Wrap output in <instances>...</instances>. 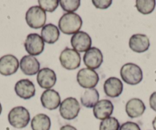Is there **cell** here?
<instances>
[{"label": "cell", "mask_w": 156, "mask_h": 130, "mask_svg": "<svg viewBox=\"0 0 156 130\" xmlns=\"http://www.w3.org/2000/svg\"><path fill=\"white\" fill-rule=\"evenodd\" d=\"M59 60L63 68L70 71L79 68L81 61L79 52L69 47H66L61 52Z\"/></svg>", "instance_id": "obj_5"}, {"label": "cell", "mask_w": 156, "mask_h": 130, "mask_svg": "<svg viewBox=\"0 0 156 130\" xmlns=\"http://www.w3.org/2000/svg\"><path fill=\"white\" fill-rule=\"evenodd\" d=\"M113 112V105L108 100H102L98 101L94 107V115L97 119L103 120L110 117Z\"/></svg>", "instance_id": "obj_18"}, {"label": "cell", "mask_w": 156, "mask_h": 130, "mask_svg": "<svg viewBox=\"0 0 156 130\" xmlns=\"http://www.w3.org/2000/svg\"><path fill=\"white\" fill-rule=\"evenodd\" d=\"M51 124L49 116L43 113L34 116L31 122L32 130H50Z\"/></svg>", "instance_id": "obj_22"}, {"label": "cell", "mask_w": 156, "mask_h": 130, "mask_svg": "<svg viewBox=\"0 0 156 130\" xmlns=\"http://www.w3.org/2000/svg\"><path fill=\"white\" fill-rule=\"evenodd\" d=\"M136 3V7L139 12L148 15L154 11L156 2L154 0H137Z\"/></svg>", "instance_id": "obj_23"}, {"label": "cell", "mask_w": 156, "mask_h": 130, "mask_svg": "<svg viewBox=\"0 0 156 130\" xmlns=\"http://www.w3.org/2000/svg\"><path fill=\"white\" fill-rule=\"evenodd\" d=\"M119 130H141V128L136 122H126L121 125Z\"/></svg>", "instance_id": "obj_28"}, {"label": "cell", "mask_w": 156, "mask_h": 130, "mask_svg": "<svg viewBox=\"0 0 156 130\" xmlns=\"http://www.w3.org/2000/svg\"><path fill=\"white\" fill-rule=\"evenodd\" d=\"M70 44L76 51L84 52L90 48L92 39L87 32L80 31L72 36Z\"/></svg>", "instance_id": "obj_9"}, {"label": "cell", "mask_w": 156, "mask_h": 130, "mask_svg": "<svg viewBox=\"0 0 156 130\" xmlns=\"http://www.w3.org/2000/svg\"><path fill=\"white\" fill-rule=\"evenodd\" d=\"M37 83L41 88L49 90L53 87L57 81L56 74L53 70L44 68L39 71L37 76Z\"/></svg>", "instance_id": "obj_13"}, {"label": "cell", "mask_w": 156, "mask_h": 130, "mask_svg": "<svg viewBox=\"0 0 156 130\" xmlns=\"http://www.w3.org/2000/svg\"><path fill=\"white\" fill-rule=\"evenodd\" d=\"M59 3L64 12L71 13L78 9L80 5V0H61Z\"/></svg>", "instance_id": "obj_25"}, {"label": "cell", "mask_w": 156, "mask_h": 130, "mask_svg": "<svg viewBox=\"0 0 156 130\" xmlns=\"http://www.w3.org/2000/svg\"><path fill=\"white\" fill-rule=\"evenodd\" d=\"M15 91L17 96L24 100H28L35 95V86L28 79H23L16 83Z\"/></svg>", "instance_id": "obj_14"}, {"label": "cell", "mask_w": 156, "mask_h": 130, "mask_svg": "<svg viewBox=\"0 0 156 130\" xmlns=\"http://www.w3.org/2000/svg\"><path fill=\"white\" fill-rule=\"evenodd\" d=\"M41 105L49 110H56L61 104V97L55 90H46L41 96Z\"/></svg>", "instance_id": "obj_12"}, {"label": "cell", "mask_w": 156, "mask_h": 130, "mask_svg": "<svg viewBox=\"0 0 156 130\" xmlns=\"http://www.w3.org/2000/svg\"><path fill=\"white\" fill-rule=\"evenodd\" d=\"M105 94L107 97L115 98L121 95L123 90V83L117 77H109L103 85Z\"/></svg>", "instance_id": "obj_15"}, {"label": "cell", "mask_w": 156, "mask_h": 130, "mask_svg": "<svg viewBox=\"0 0 156 130\" xmlns=\"http://www.w3.org/2000/svg\"><path fill=\"white\" fill-rule=\"evenodd\" d=\"M25 48L26 51L32 56H37L41 54L44 48V41L41 35L36 33L30 34L25 41Z\"/></svg>", "instance_id": "obj_8"}, {"label": "cell", "mask_w": 156, "mask_h": 130, "mask_svg": "<svg viewBox=\"0 0 156 130\" xmlns=\"http://www.w3.org/2000/svg\"><path fill=\"white\" fill-rule=\"evenodd\" d=\"M100 98L99 92L95 89H88L83 92L80 98V102L83 107L87 108H93L97 104Z\"/></svg>", "instance_id": "obj_21"}, {"label": "cell", "mask_w": 156, "mask_h": 130, "mask_svg": "<svg viewBox=\"0 0 156 130\" xmlns=\"http://www.w3.org/2000/svg\"><path fill=\"white\" fill-rule=\"evenodd\" d=\"M2 105H1V104H0V115H1V113H2Z\"/></svg>", "instance_id": "obj_32"}, {"label": "cell", "mask_w": 156, "mask_h": 130, "mask_svg": "<svg viewBox=\"0 0 156 130\" xmlns=\"http://www.w3.org/2000/svg\"><path fill=\"white\" fill-rule=\"evenodd\" d=\"M19 66L25 75H34L40 71V63L35 58L31 55L24 56L21 59Z\"/></svg>", "instance_id": "obj_17"}, {"label": "cell", "mask_w": 156, "mask_h": 130, "mask_svg": "<svg viewBox=\"0 0 156 130\" xmlns=\"http://www.w3.org/2000/svg\"><path fill=\"white\" fill-rule=\"evenodd\" d=\"M152 125H153V128H154V129L156 130V116H155V118L154 119V120L152 121Z\"/></svg>", "instance_id": "obj_31"}, {"label": "cell", "mask_w": 156, "mask_h": 130, "mask_svg": "<svg viewBox=\"0 0 156 130\" xmlns=\"http://www.w3.org/2000/svg\"><path fill=\"white\" fill-rule=\"evenodd\" d=\"M145 110L144 103L138 98H133L129 100L126 105V112L129 117L138 118L142 116Z\"/></svg>", "instance_id": "obj_19"}, {"label": "cell", "mask_w": 156, "mask_h": 130, "mask_svg": "<svg viewBox=\"0 0 156 130\" xmlns=\"http://www.w3.org/2000/svg\"><path fill=\"white\" fill-rule=\"evenodd\" d=\"M39 6L41 7L44 12H52L58 8L59 5L58 0H39Z\"/></svg>", "instance_id": "obj_26"}, {"label": "cell", "mask_w": 156, "mask_h": 130, "mask_svg": "<svg viewBox=\"0 0 156 130\" xmlns=\"http://www.w3.org/2000/svg\"><path fill=\"white\" fill-rule=\"evenodd\" d=\"M19 63L17 58L12 54H6L0 58V74L10 76L17 72Z\"/></svg>", "instance_id": "obj_10"}, {"label": "cell", "mask_w": 156, "mask_h": 130, "mask_svg": "<svg viewBox=\"0 0 156 130\" xmlns=\"http://www.w3.org/2000/svg\"><path fill=\"white\" fill-rule=\"evenodd\" d=\"M80 110V104L73 97H68L61 102L60 105V114L61 117L67 120L75 119Z\"/></svg>", "instance_id": "obj_6"}, {"label": "cell", "mask_w": 156, "mask_h": 130, "mask_svg": "<svg viewBox=\"0 0 156 130\" xmlns=\"http://www.w3.org/2000/svg\"><path fill=\"white\" fill-rule=\"evenodd\" d=\"M120 75L122 80L129 85L138 84L143 78L142 69L133 63L124 64L120 70Z\"/></svg>", "instance_id": "obj_2"}, {"label": "cell", "mask_w": 156, "mask_h": 130, "mask_svg": "<svg viewBox=\"0 0 156 130\" xmlns=\"http://www.w3.org/2000/svg\"><path fill=\"white\" fill-rule=\"evenodd\" d=\"M103 56L101 51L97 47H90L83 55V63L90 69H97L101 66Z\"/></svg>", "instance_id": "obj_11"}, {"label": "cell", "mask_w": 156, "mask_h": 130, "mask_svg": "<svg viewBox=\"0 0 156 130\" xmlns=\"http://www.w3.org/2000/svg\"><path fill=\"white\" fill-rule=\"evenodd\" d=\"M8 120L14 128H23L29 123L30 113L24 107H14L9 113Z\"/></svg>", "instance_id": "obj_3"}, {"label": "cell", "mask_w": 156, "mask_h": 130, "mask_svg": "<svg viewBox=\"0 0 156 130\" xmlns=\"http://www.w3.org/2000/svg\"><path fill=\"white\" fill-rule=\"evenodd\" d=\"M82 24V19L78 14L74 12L65 13L60 19L58 27L65 35H74L80 31Z\"/></svg>", "instance_id": "obj_1"}, {"label": "cell", "mask_w": 156, "mask_h": 130, "mask_svg": "<svg viewBox=\"0 0 156 130\" xmlns=\"http://www.w3.org/2000/svg\"><path fill=\"white\" fill-rule=\"evenodd\" d=\"M46 12L40 6H32L29 8L25 15V20L28 26L34 29L43 28L46 22Z\"/></svg>", "instance_id": "obj_4"}, {"label": "cell", "mask_w": 156, "mask_h": 130, "mask_svg": "<svg viewBox=\"0 0 156 130\" xmlns=\"http://www.w3.org/2000/svg\"><path fill=\"white\" fill-rule=\"evenodd\" d=\"M76 80L80 86L86 89H93L100 80L98 74L90 68H83L77 73Z\"/></svg>", "instance_id": "obj_7"}, {"label": "cell", "mask_w": 156, "mask_h": 130, "mask_svg": "<svg viewBox=\"0 0 156 130\" xmlns=\"http://www.w3.org/2000/svg\"><path fill=\"white\" fill-rule=\"evenodd\" d=\"M149 104L150 107H151L154 111L156 112V91L153 93L150 96Z\"/></svg>", "instance_id": "obj_29"}, {"label": "cell", "mask_w": 156, "mask_h": 130, "mask_svg": "<svg viewBox=\"0 0 156 130\" xmlns=\"http://www.w3.org/2000/svg\"><path fill=\"white\" fill-rule=\"evenodd\" d=\"M41 35L43 41L48 44H54L60 37L59 28L53 24H48L42 28Z\"/></svg>", "instance_id": "obj_20"}, {"label": "cell", "mask_w": 156, "mask_h": 130, "mask_svg": "<svg viewBox=\"0 0 156 130\" xmlns=\"http://www.w3.org/2000/svg\"><path fill=\"white\" fill-rule=\"evenodd\" d=\"M129 45L130 49L136 53H143L149 48L150 41L145 35L136 34L130 38Z\"/></svg>", "instance_id": "obj_16"}, {"label": "cell", "mask_w": 156, "mask_h": 130, "mask_svg": "<svg viewBox=\"0 0 156 130\" xmlns=\"http://www.w3.org/2000/svg\"><path fill=\"white\" fill-rule=\"evenodd\" d=\"M119 122L115 117H109L102 120L100 125V130H119Z\"/></svg>", "instance_id": "obj_24"}, {"label": "cell", "mask_w": 156, "mask_h": 130, "mask_svg": "<svg viewBox=\"0 0 156 130\" xmlns=\"http://www.w3.org/2000/svg\"><path fill=\"white\" fill-rule=\"evenodd\" d=\"M92 2L96 8L100 9H106L112 4L111 0H93Z\"/></svg>", "instance_id": "obj_27"}, {"label": "cell", "mask_w": 156, "mask_h": 130, "mask_svg": "<svg viewBox=\"0 0 156 130\" xmlns=\"http://www.w3.org/2000/svg\"><path fill=\"white\" fill-rule=\"evenodd\" d=\"M60 130H77V129H76L75 127L72 126V125H64V126L61 127V128H60Z\"/></svg>", "instance_id": "obj_30"}]
</instances>
